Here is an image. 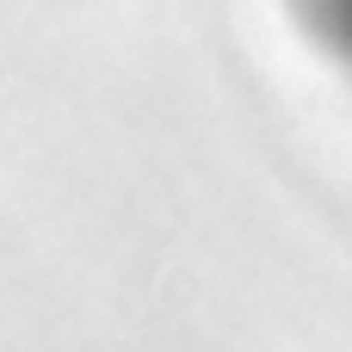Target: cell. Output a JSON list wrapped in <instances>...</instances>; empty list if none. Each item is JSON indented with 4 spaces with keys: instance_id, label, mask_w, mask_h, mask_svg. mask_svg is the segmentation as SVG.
<instances>
[{
    "instance_id": "6da1fadb",
    "label": "cell",
    "mask_w": 352,
    "mask_h": 352,
    "mask_svg": "<svg viewBox=\"0 0 352 352\" xmlns=\"http://www.w3.org/2000/svg\"><path fill=\"white\" fill-rule=\"evenodd\" d=\"M316 12H322L328 37L346 50V62H352V0H316Z\"/></svg>"
}]
</instances>
